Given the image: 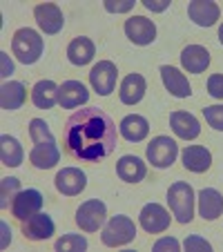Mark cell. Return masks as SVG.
Returning <instances> with one entry per match:
<instances>
[{"instance_id":"3957f363","label":"cell","mask_w":223,"mask_h":252,"mask_svg":"<svg viewBox=\"0 0 223 252\" xmlns=\"http://www.w3.org/2000/svg\"><path fill=\"white\" fill-rule=\"evenodd\" d=\"M45 43L40 38L38 32H33L29 27H23L18 32H14V38H11V52L18 58L23 65H33L43 56Z\"/></svg>"},{"instance_id":"1f68e13d","label":"cell","mask_w":223,"mask_h":252,"mask_svg":"<svg viewBox=\"0 0 223 252\" xmlns=\"http://www.w3.org/2000/svg\"><path fill=\"white\" fill-rule=\"evenodd\" d=\"M183 248L188 252H194V250L210 252V250H212V246H210L205 239H201V237H188V239H185V243H183Z\"/></svg>"},{"instance_id":"f546056e","label":"cell","mask_w":223,"mask_h":252,"mask_svg":"<svg viewBox=\"0 0 223 252\" xmlns=\"http://www.w3.org/2000/svg\"><path fill=\"white\" fill-rule=\"evenodd\" d=\"M20 192V181L18 179H14V176H9V179H2V188H0V208L7 210L11 203H14L16 194Z\"/></svg>"},{"instance_id":"6da1fadb","label":"cell","mask_w":223,"mask_h":252,"mask_svg":"<svg viewBox=\"0 0 223 252\" xmlns=\"http://www.w3.org/2000/svg\"><path fill=\"white\" fill-rule=\"evenodd\" d=\"M116 123L100 107L78 110L65 123V148L78 161H98L116 150Z\"/></svg>"},{"instance_id":"ba28073f","label":"cell","mask_w":223,"mask_h":252,"mask_svg":"<svg viewBox=\"0 0 223 252\" xmlns=\"http://www.w3.org/2000/svg\"><path fill=\"white\" fill-rule=\"evenodd\" d=\"M116 76H119V69L112 61H100L98 65L92 67L90 71V83L94 87V92H98L100 96H107L114 92L116 87Z\"/></svg>"},{"instance_id":"ffe728a7","label":"cell","mask_w":223,"mask_h":252,"mask_svg":"<svg viewBox=\"0 0 223 252\" xmlns=\"http://www.w3.org/2000/svg\"><path fill=\"white\" fill-rule=\"evenodd\" d=\"M25 100H27V90H25L23 83L18 81L2 83V87H0V105H2V110L7 112L20 110Z\"/></svg>"},{"instance_id":"277c9868","label":"cell","mask_w":223,"mask_h":252,"mask_svg":"<svg viewBox=\"0 0 223 252\" xmlns=\"http://www.w3.org/2000/svg\"><path fill=\"white\" fill-rule=\"evenodd\" d=\"M167 203H170V210L179 223H190L192 217H194V190H192L190 183H172L170 190H167Z\"/></svg>"},{"instance_id":"603a6c76","label":"cell","mask_w":223,"mask_h":252,"mask_svg":"<svg viewBox=\"0 0 223 252\" xmlns=\"http://www.w3.org/2000/svg\"><path fill=\"white\" fill-rule=\"evenodd\" d=\"M147 92V83L145 78L141 76V74H129V76L123 78V83H121V100H123L125 105H136L138 100L145 96Z\"/></svg>"},{"instance_id":"4316f807","label":"cell","mask_w":223,"mask_h":252,"mask_svg":"<svg viewBox=\"0 0 223 252\" xmlns=\"http://www.w3.org/2000/svg\"><path fill=\"white\" fill-rule=\"evenodd\" d=\"M23 157L25 154H23L20 143L14 136H9V134H2L0 136V158H2V165L18 167L23 163Z\"/></svg>"},{"instance_id":"f1b7e54d","label":"cell","mask_w":223,"mask_h":252,"mask_svg":"<svg viewBox=\"0 0 223 252\" xmlns=\"http://www.w3.org/2000/svg\"><path fill=\"white\" fill-rule=\"evenodd\" d=\"M56 250L58 252H81L87 250V239L81 234H65L56 241Z\"/></svg>"},{"instance_id":"cb8c5ba5","label":"cell","mask_w":223,"mask_h":252,"mask_svg":"<svg viewBox=\"0 0 223 252\" xmlns=\"http://www.w3.org/2000/svg\"><path fill=\"white\" fill-rule=\"evenodd\" d=\"M116 174H119L121 181H125V183H138L145 179L147 167L138 157H123L116 163Z\"/></svg>"},{"instance_id":"44dd1931","label":"cell","mask_w":223,"mask_h":252,"mask_svg":"<svg viewBox=\"0 0 223 252\" xmlns=\"http://www.w3.org/2000/svg\"><path fill=\"white\" fill-rule=\"evenodd\" d=\"M170 125H172L176 136L185 138V141H192V138H196L201 134L199 121H196L192 114H188V112H172Z\"/></svg>"},{"instance_id":"d6a6232c","label":"cell","mask_w":223,"mask_h":252,"mask_svg":"<svg viewBox=\"0 0 223 252\" xmlns=\"http://www.w3.org/2000/svg\"><path fill=\"white\" fill-rule=\"evenodd\" d=\"M208 92L214 98H223V74H212L208 78Z\"/></svg>"},{"instance_id":"e575fe53","label":"cell","mask_w":223,"mask_h":252,"mask_svg":"<svg viewBox=\"0 0 223 252\" xmlns=\"http://www.w3.org/2000/svg\"><path fill=\"white\" fill-rule=\"evenodd\" d=\"M179 248H181V243L176 241V239H161V241H157L154 243V250L157 252H161V250H172V252H179Z\"/></svg>"},{"instance_id":"2e32d148","label":"cell","mask_w":223,"mask_h":252,"mask_svg":"<svg viewBox=\"0 0 223 252\" xmlns=\"http://www.w3.org/2000/svg\"><path fill=\"white\" fill-rule=\"evenodd\" d=\"M161 78H163L165 90L170 92L172 96H176V98H185V96L192 94V87H190V83H188V78H185L176 67L163 65L161 67Z\"/></svg>"},{"instance_id":"8d00e7d4","label":"cell","mask_w":223,"mask_h":252,"mask_svg":"<svg viewBox=\"0 0 223 252\" xmlns=\"http://www.w3.org/2000/svg\"><path fill=\"white\" fill-rule=\"evenodd\" d=\"M0 56H2V76H7V71H9V74H11V69H14V65H11V61L7 63V54H5V52L0 54Z\"/></svg>"},{"instance_id":"74e56055","label":"cell","mask_w":223,"mask_h":252,"mask_svg":"<svg viewBox=\"0 0 223 252\" xmlns=\"http://www.w3.org/2000/svg\"><path fill=\"white\" fill-rule=\"evenodd\" d=\"M219 40H221V45H223V25L219 27Z\"/></svg>"},{"instance_id":"30bf717a","label":"cell","mask_w":223,"mask_h":252,"mask_svg":"<svg viewBox=\"0 0 223 252\" xmlns=\"http://www.w3.org/2000/svg\"><path fill=\"white\" fill-rule=\"evenodd\" d=\"M125 33L134 45H150L157 38V25L145 16H132L125 20Z\"/></svg>"},{"instance_id":"ac0fdd59","label":"cell","mask_w":223,"mask_h":252,"mask_svg":"<svg viewBox=\"0 0 223 252\" xmlns=\"http://www.w3.org/2000/svg\"><path fill=\"white\" fill-rule=\"evenodd\" d=\"M183 165L185 170L196 172V174L208 172L210 165H212V154L203 145H190V148L183 150Z\"/></svg>"},{"instance_id":"4dcf8cb0","label":"cell","mask_w":223,"mask_h":252,"mask_svg":"<svg viewBox=\"0 0 223 252\" xmlns=\"http://www.w3.org/2000/svg\"><path fill=\"white\" fill-rule=\"evenodd\" d=\"M203 114H205V121L210 123V127L223 132V105H210V107L203 110Z\"/></svg>"},{"instance_id":"5b68a950","label":"cell","mask_w":223,"mask_h":252,"mask_svg":"<svg viewBox=\"0 0 223 252\" xmlns=\"http://www.w3.org/2000/svg\"><path fill=\"white\" fill-rule=\"evenodd\" d=\"M136 237V225L129 217L125 214H116L107 221V225L103 228L100 241L107 248H119V246H127L129 241H134Z\"/></svg>"},{"instance_id":"5bb4252c","label":"cell","mask_w":223,"mask_h":252,"mask_svg":"<svg viewBox=\"0 0 223 252\" xmlns=\"http://www.w3.org/2000/svg\"><path fill=\"white\" fill-rule=\"evenodd\" d=\"M87 176L78 167H63L56 174V190L65 196H76L85 190Z\"/></svg>"},{"instance_id":"9a60e30c","label":"cell","mask_w":223,"mask_h":252,"mask_svg":"<svg viewBox=\"0 0 223 252\" xmlns=\"http://www.w3.org/2000/svg\"><path fill=\"white\" fill-rule=\"evenodd\" d=\"M90 100V92L85 90L81 81H65L61 85L58 92V103L65 107V110H74L78 105H85Z\"/></svg>"},{"instance_id":"9c48e42d","label":"cell","mask_w":223,"mask_h":252,"mask_svg":"<svg viewBox=\"0 0 223 252\" xmlns=\"http://www.w3.org/2000/svg\"><path fill=\"white\" fill-rule=\"evenodd\" d=\"M138 221H141L145 232L161 234L170 228V212L159 203H147V205H143L141 214H138Z\"/></svg>"},{"instance_id":"e0dca14e","label":"cell","mask_w":223,"mask_h":252,"mask_svg":"<svg viewBox=\"0 0 223 252\" xmlns=\"http://www.w3.org/2000/svg\"><path fill=\"white\" fill-rule=\"evenodd\" d=\"M188 14L199 27H212L219 20L221 9H219L217 2H210V0H194L188 5Z\"/></svg>"},{"instance_id":"484cf974","label":"cell","mask_w":223,"mask_h":252,"mask_svg":"<svg viewBox=\"0 0 223 252\" xmlns=\"http://www.w3.org/2000/svg\"><path fill=\"white\" fill-rule=\"evenodd\" d=\"M121 136L127 138V141H143V138L150 134V123H147V119H143V116L138 114H129L125 116L123 121H121Z\"/></svg>"},{"instance_id":"8fae6325","label":"cell","mask_w":223,"mask_h":252,"mask_svg":"<svg viewBox=\"0 0 223 252\" xmlns=\"http://www.w3.org/2000/svg\"><path fill=\"white\" fill-rule=\"evenodd\" d=\"M40 208H43V194L38 190H20L11 203V214L18 221H25L40 212Z\"/></svg>"},{"instance_id":"83f0119b","label":"cell","mask_w":223,"mask_h":252,"mask_svg":"<svg viewBox=\"0 0 223 252\" xmlns=\"http://www.w3.org/2000/svg\"><path fill=\"white\" fill-rule=\"evenodd\" d=\"M67 58H69L74 65H87V63L94 58V43L85 36H78L69 43L67 47Z\"/></svg>"},{"instance_id":"d4e9b609","label":"cell","mask_w":223,"mask_h":252,"mask_svg":"<svg viewBox=\"0 0 223 252\" xmlns=\"http://www.w3.org/2000/svg\"><path fill=\"white\" fill-rule=\"evenodd\" d=\"M58 92H61V87H58L54 81H38L32 90V100L36 107H40V110H49V107L56 105Z\"/></svg>"},{"instance_id":"8992f818","label":"cell","mask_w":223,"mask_h":252,"mask_svg":"<svg viewBox=\"0 0 223 252\" xmlns=\"http://www.w3.org/2000/svg\"><path fill=\"white\" fill-rule=\"evenodd\" d=\"M176 154H179V145L170 136H157L147 145V161L154 167H170L176 161Z\"/></svg>"},{"instance_id":"52a82bcc","label":"cell","mask_w":223,"mask_h":252,"mask_svg":"<svg viewBox=\"0 0 223 252\" xmlns=\"http://www.w3.org/2000/svg\"><path fill=\"white\" fill-rule=\"evenodd\" d=\"M105 217H107V208H105V203L98 199L85 201V203L76 210V223H78V228L85 230V232H96V230L105 223Z\"/></svg>"},{"instance_id":"4fadbf2b","label":"cell","mask_w":223,"mask_h":252,"mask_svg":"<svg viewBox=\"0 0 223 252\" xmlns=\"http://www.w3.org/2000/svg\"><path fill=\"white\" fill-rule=\"evenodd\" d=\"M33 16H36V23L43 29L45 33H58L65 25V18H63V11L58 5L54 2H40V5L33 7Z\"/></svg>"},{"instance_id":"836d02e7","label":"cell","mask_w":223,"mask_h":252,"mask_svg":"<svg viewBox=\"0 0 223 252\" xmlns=\"http://www.w3.org/2000/svg\"><path fill=\"white\" fill-rule=\"evenodd\" d=\"M134 7V0H121V2H114V0H105V9L112 11V14H125Z\"/></svg>"},{"instance_id":"d590c367","label":"cell","mask_w":223,"mask_h":252,"mask_svg":"<svg viewBox=\"0 0 223 252\" xmlns=\"http://www.w3.org/2000/svg\"><path fill=\"white\" fill-rule=\"evenodd\" d=\"M143 5L150 11H165L170 7V0H143Z\"/></svg>"},{"instance_id":"7a4b0ae2","label":"cell","mask_w":223,"mask_h":252,"mask_svg":"<svg viewBox=\"0 0 223 252\" xmlns=\"http://www.w3.org/2000/svg\"><path fill=\"white\" fill-rule=\"evenodd\" d=\"M29 136L33 141V148L29 152V161L33 167L49 170L61 161V150L56 145V138H54L52 129L43 119H33L29 123Z\"/></svg>"},{"instance_id":"d6986e66","label":"cell","mask_w":223,"mask_h":252,"mask_svg":"<svg viewBox=\"0 0 223 252\" xmlns=\"http://www.w3.org/2000/svg\"><path fill=\"white\" fill-rule=\"evenodd\" d=\"M223 212V196L214 188H203L199 192V214L205 221L219 219Z\"/></svg>"},{"instance_id":"7402d4cb","label":"cell","mask_w":223,"mask_h":252,"mask_svg":"<svg viewBox=\"0 0 223 252\" xmlns=\"http://www.w3.org/2000/svg\"><path fill=\"white\" fill-rule=\"evenodd\" d=\"M181 63L190 74H201L210 65V52L201 45H188L181 52Z\"/></svg>"},{"instance_id":"7c38bea8","label":"cell","mask_w":223,"mask_h":252,"mask_svg":"<svg viewBox=\"0 0 223 252\" xmlns=\"http://www.w3.org/2000/svg\"><path fill=\"white\" fill-rule=\"evenodd\" d=\"M54 232H56V225H54L49 214L36 212L33 217L23 221V234L29 241H45V239H49Z\"/></svg>"}]
</instances>
